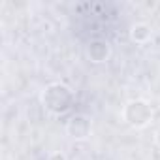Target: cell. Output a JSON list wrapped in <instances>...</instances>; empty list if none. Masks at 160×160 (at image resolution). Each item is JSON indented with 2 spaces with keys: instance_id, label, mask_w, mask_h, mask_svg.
Masks as SVG:
<instances>
[{
  "instance_id": "cell-1",
  "label": "cell",
  "mask_w": 160,
  "mask_h": 160,
  "mask_svg": "<svg viewBox=\"0 0 160 160\" xmlns=\"http://www.w3.org/2000/svg\"><path fill=\"white\" fill-rule=\"evenodd\" d=\"M126 122L130 126H136V128H143L149 124L151 117H152V111H151V106L143 100H132L124 106V111H122Z\"/></svg>"
},
{
  "instance_id": "cell-2",
  "label": "cell",
  "mask_w": 160,
  "mask_h": 160,
  "mask_svg": "<svg viewBox=\"0 0 160 160\" xmlns=\"http://www.w3.org/2000/svg\"><path fill=\"white\" fill-rule=\"evenodd\" d=\"M45 92L51 94V96H55V100L43 102L45 108L51 109L53 113H64V111L70 108V104H72V92H70L68 87L57 83V85H49V87L45 89Z\"/></svg>"
},
{
  "instance_id": "cell-3",
  "label": "cell",
  "mask_w": 160,
  "mask_h": 160,
  "mask_svg": "<svg viewBox=\"0 0 160 160\" xmlns=\"http://www.w3.org/2000/svg\"><path fill=\"white\" fill-rule=\"evenodd\" d=\"M66 132L72 139H87L91 134V121L85 115H73L66 122Z\"/></svg>"
},
{
  "instance_id": "cell-4",
  "label": "cell",
  "mask_w": 160,
  "mask_h": 160,
  "mask_svg": "<svg viewBox=\"0 0 160 160\" xmlns=\"http://www.w3.org/2000/svg\"><path fill=\"white\" fill-rule=\"evenodd\" d=\"M87 53H89V57H91L92 62H104L109 57V43L104 42V40H94L89 45Z\"/></svg>"
},
{
  "instance_id": "cell-5",
  "label": "cell",
  "mask_w": 160,
  "mask_h": 160,
  "mask_svg": "<svg viewBox=\"0 0 160 160\" xmlns=\"http://www.w3.org/2000/svg\"><path fill=\"white\" fill-rule=\"evenodd\" d=\"M151 34H152V30L147 23H136L130 28V38L136 43H147L151 40Z\"/></svg>"
},
{
  "instance_id": "cell-6",
  "label": "cell",
  "mask_w": 160,
  "mask_h": 160,
  "mask_svg": "<svg viewBox=\"0 0 160 160\" xmlns=\"http://www.w3.org/2000/svg\"><path fill=\"white\" fill-rule=\"evenodd\" d=\"M49 160H68V158H66L64 152L57 151V152H51V154H49Z\"/></svg>"
},
{
  "instance_id": "cell-7",
  "label": "cell",
  "mask_w": 160,
  "mask_h": 160,
  "mask_svg": "<svg viewBox=\"0 0 160 160\" xmlns=\"http://www.w3.org/2000/svg\"><path fill=\"white\" fill-rule=\"evenodd\" d=\"M154 139H156V143H158V145H160V128H158V130H156V134H154Z\"/></svg>"
}]
</instances>
